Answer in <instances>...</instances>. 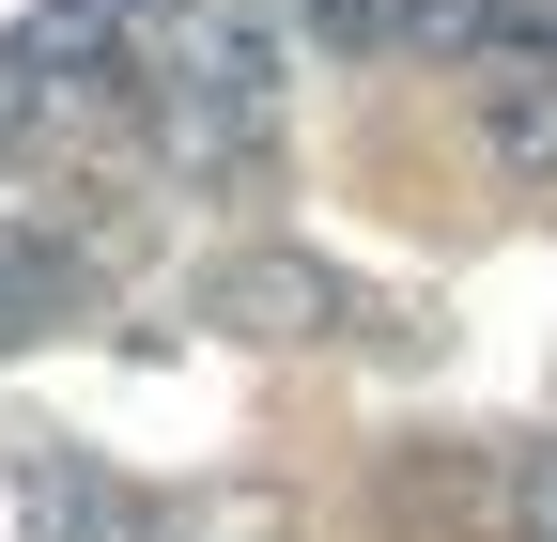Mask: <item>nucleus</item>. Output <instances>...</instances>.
<instances>
[{
  "label": "nucleus",
  "instance_id": "1",
  "mask_svg": "<svg viewBox=\"0 0 557 542\" xmlns=\"http://www.w3.org/2000/svg\"><path fill=\"white\" fill-rule=\"evenodd\" d=\"M78 295V263H62V233H0V342H32V325Z\"/></svg>",
  "mask_w": 557,
  "mask_h": 542
}]
</instances>
